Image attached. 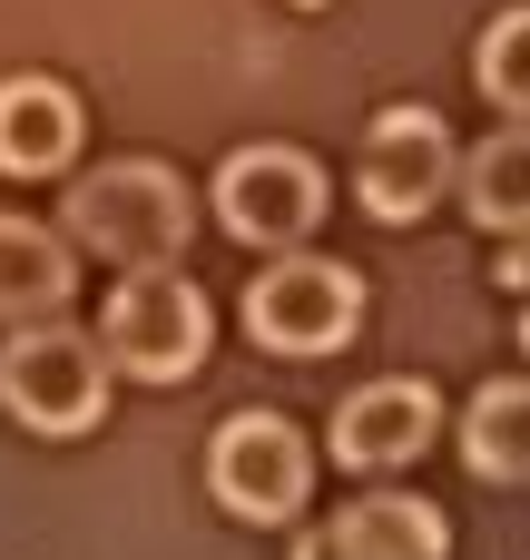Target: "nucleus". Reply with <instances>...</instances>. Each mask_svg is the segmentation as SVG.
Segmentation results:
<instances>
[{
	"label": "nucleus",
	"mask_w": 530,
	"mask_h": 560,
	"mask_svg": "<svg viewBox=\"0 0 530 560\" xmlns=\"http://www.w3.org/2000/svg\"><path fill=\"white\" fill-rule=\"evenodd\" d=\"M295 10H315V0H295Z\"/></svg>",
	"instance_id": "nucleus-16"
},
{
	"label": "nucleus",
	"mask_w": 530,
	"mask_h": 560,
	"mask_svg": "<svg viewBox=\"0 0 530 560\" xmlns=\"http://www.w3.org/2000/svg\"><path fill=\"white\" fill-rule=\"evenodd\" d=\"M216 217L246 236V246H305L315 217H325V167L285 138H256L216 167Z\"/></svg>",
	"instance_id": "nucleus-5"
},
{
	"label": "nucleus",
	"mask_w": 530,
	"mask_h": 560,
	"mask_svg": "<svg viewBox=\"0 0 530 560\" xmlns=\"http://www.w3.org/2000/svg\"><path fill=\"white\" fill-rule=\"evenodd\" d=\"M207 482H216V502H226L236 522H295L305 492H315V453H305L295 423L236 413V423L207 443Z\"/></svg>",
	"instance_id": "nucleus-7"
},
{
	"label": "nucleus",
	"mask_w": 530,
	"mask_h": 560,
	"mask_svg": "<svg viewBox=\"0 0 530 560\" xmlns=\"http://www.w3.org/2000/svg\"><path fill=\"white\" fill-rule=\"evenodd\" d=\"M69 305V246L30 217H0V315L10 325H49Z\"/></svg>",
	"instance_id": "nucleus-12"
},
{
	"label": "nucleus",
	"mask_w": 530,
	"mask_h": 560,
	"mask_svg": "<svg viewBox=\"0 0 530 560\" xmlns=\"http://www.w3.org/2000/svg\"><path fill=\"white\" fill-rule=\"evenodd\" d=\"M246 335L266 354H334L364 335V276L334 266V256H275L256 285H246Z\"/></svg>",
	"instance_id": "nucleus-2"
},
{
	"label": "nucleus",
	"mask_w": 530,
	"mask_h": 560,
	"mask_svg": "<svg viewBox=\"0 0 530 560\" xmlns=\"http://www.w3.org/2000/svg\"><path fill=\"white\" fill-rule=\"evenodd\" d=\"M462 463L482 482H530V374H492L462 404Z\"/></svg>",
	"instance_id": "nucleus-11"
},
{
	"label": "nucleus",
	"mask_w": 530,
	"mask_h": 560,
	"mask_svg": "<svg viewBox=\"0 0 530 560\" xmlns=\"http://www.w3.org/2000/svg\"><path fill=\"white\" fill-rule=\"evenodd\" d=\"M433 433H443V394L413 384V374H384L334 413V463L344 472H403V463L433 453Z\"/></svg>",
	"instance_id": "nucleus-8"
},
{
	"label": "nucleus",
	"mask_w": 530,
	"mask_h": 560,
	"mask_svg": "<svg viewBox=\"0 0 530 560\" xmlns=\"http://www.w3.org/2000/svg\"><path fill=\"white\" fill-rule=\"evenodd\" d=\"M108 364L138 374V384H177L207 364V295L177 276V266H148V276H118L108 285Z\"/></svg>",
	"instance_id": "nucleus-4"
},
{
	"label": "nucleus",
	"mask_w": 530,
	"mask_h": 560,
	"mask_svg": "<svg viewBox=\"0 0 530 560\" xmlns=\"http://www.w3.org/2000/svg\"><path fill=\"white\" fill-rule=\"evenodd\" d=\"M462 177V148L433 108H384L364 128V158H354V197L384 217V226H413L443 187Z\"/></svg>",
	"instance_id": "nucleus-6"
},
{
	"label": "nucleus",
	"mask_w": 530,
	"mask_h": 560,
	"mask_svg": "<svg viewBox=\"0 0 530 560\" xmlns=\"http://www.w3.org/2000/svg\"><path fill=\"white\" fill-rule=\"evenodd\" d=\"M443 551H452V532L413 492H364L354 512H334L325 532L295 541V560H443Z\"/></svg>",
	"instance_id": "nucleus-9"
},
{
	"label": "nucleus",
	"mask_w": 530,
	"mask_h": 560,
	"mask_svg": "<svg viewBox=\"0 0 530 560\" xmlns=\"http://www.w3.org/2000/svg\"><path fill=\"white\" fill-rule=\"evenodd\" d=\"M521 345H530V325H521Z\"/></svg>",
	"instance_id": "nucleus-17"
},
{
	"label": "nucleus",
	"mask_w": 530,
	"mask_h": 560,
	"mask_svg": "<svg viewBox=\"0 0 530 560\" xmlns=\"http://www.w3.org/2000/svg\"><path fill=\"white\" fill-rule=\"evenodd\" d=\"M69 236L98 246L118 276H148V266H177V246L197 236V207L157 158H108L98 177L69 187Z\"/></svg>",
	"instance_id": "nucleus-1"
},
{
	"label": "nucleus",
	"mask_w": 530,
	"mask_h": 560,
	"mask_svg": "<svg viewBox=\"0 0 530 560\" xmlns=\"http://www.w3.org/2000/svg\"><path fill=\"white\" fill-rule=\"evenodd\" d=\"M492 276H502L511 295H530V226H521V236H502V246H492Z\"/></svg>",
	"instance_id": "nucleus-15"
},
{
	"label": "nucleus",
	"mask_w": 530,
	"mask_h": 560,
	"mask_svg": "<svg viewBox=\"0 0 530 560\" xmlns=\"http://www.w3.org/2000/svg\"><path fill=\"white\" fill-rule=\"evenodd\" d=\"M0 404H10V423L69 443V433H89V423L108 413V364H98V345L69 335V325H20V335L0 345Z\"/></svg>",
	"instance_id": "nucleus-3"
},
{
	"label": "nucleus",
	"mask_w": 530,
	"mask_h": 560,
	"mask_svg": "<svg viewBox=\"0 0 530 560\" xmlns=\"http://www.w3.org/2000/svg\"><path fill=\"white\" fill-rule=\"evenodd\" d=\"M462 197H472V217L492 236H521L530 226V118H511L502 138H482L462 158Z\"/></svg>",
	"instance_id": "nucleus-13"
},
{
	"label": "nucleus",
	"mask_w": 530,
	"mask_h": 560,
	"mask_svg": "<svg viewBox=\"0 0 530 560\" xmlns=\"http://www.w3.org/2000/svg\"><path fill=\"white\" fill-rule=\"evenodd\" d=\"M472 79H482V98H492V108L530 118V10H502V20L482 30V49H472Z\"/></svg>",
	"instance_id": "nucleus-14"
},
{
	"label": "nucleus",
	"mask_w": 530,
	"mask_h": 560,
	"mask_svg": "<svg viewBox=\"0 0 530 560\" xmlns=\"http://www.w3.org/2000/svg\"><path fill=\"white\" fill-rule=\"evenodd\" d=\"M79 158V98L59 79H0V167L10 177H49Z\"/></svg>",
	"instance_id": "nucleus-10"
}]
</instances>
